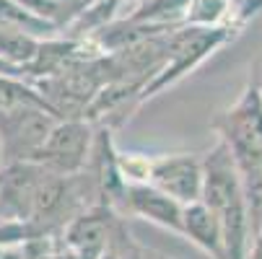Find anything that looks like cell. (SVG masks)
Here are the masks:
<instances>
[{
  "instance_id": "cell-1",
  "label": "cell",
  "mask_w": 262,
  "mask_h": 259,
  "mask_svg": "<svg viewBox=\"0 0 262 259\" xmlns=\"http://www.w3.org/2000/svg\"><path fill=\"white\" fill-rule=\"evenodd\" d=\"M205 179H203V202L215 213L226 239L229 259H247L252 226L244 200L242 166L236 163L229 145L218 140L208 153H203Z\"/></svg>"
},
{
  "instance_id": "cell-2",
  "label": "cell",
  "mask_w": 262,
  "mask_h": 259,
  "mask_svg": "<svg viewBox=\"0 0 262 259\" xmlns=\"http://www.w3.org/2000/svg\"><path fill=\"white\" fill-rule=\"evenodd\" d=\"M239 31L234 29H203V26H177L169 36V55L166 62L159 67V73L143 86L138 104L143 106L159 96L166 86L179 83L184 76H190L195 67H200L213 52H218L223 44H229Z\"/></svg>"
},
{
  "instance_id": "cell-3",
  "label": "cell",
  "mask_w": 262,
  "mask_h": 259,
  "mask_svg": "<svg viewBox=\"0 0 262 259\" xmlns=\"http://www.w3.org/2000/svg\"><path fill=\"white\" fill-rule=\"evenodd\" d=\"M62 114L50 101H24L0 109V145L8 163L36 161Z\"/></svg>"
},
{
  "instance_id": "cell-4",
  "label": "cell",
  "mask_w": 262,
  "mask_h": 259,
  "mask_svg": "<svg viewBox=\"0 0 262 259\" xmlns=\"http://www.w3.org/2000/svg\"><path fill=\"white\" fill-rule=\"evenodd\" d=\"M215 132L242 169L262 163V91L254 81H249L239 99L218 114Z\"/></svg>"
},
{
  "instance_id": "cell-5",
  "label": "cell",
  "mask_w": 262,
  "mask_h": 259,
  "mask_svg": "<svg viewBox=\"0 0 262 259\" xmlns=\"http://www.w3.org/2000/svg\"><path fill=\"white\" fill-rule=\"evenodd\" d=\"M94 143H96V127L86 117H62L47 143L42 145L36 163H42L45 169L73 176V174H83L91 163L94 153Z\"/></svg>"
},
{
  "instance_id": "cell-6",
  "label": "cell",
  "mask_w": 262,
  "mask_h": 259,
  "mask_svg": "<svg viewBox=\"0 0 262 259\" xmlns=\"http://www.w3.org/2000/svg\"><path fill=\"white\" fill-rule=\"evenodd\" d=\"M205 163L200 153H164L151 158V184L182 205L203 200Z\"/></svg>"
},
{
  "instance_id": "cell-7",
  "label": "cell",
  "mask_w": 262,
  "mask_h": 259,
  "mask_svg": "<svg viewBox=\"0 0 262 259\" xmlns=\"http://www.w3.org/2000/svg\"><path fill=\"white\" fill-rule=\"evenodd\" d=\"M120 215H133L140 220H148L174 236H182V215L184 205L166 195L164 190L154 187L151 181H140V184H127L125 195L117 207Z\"/></svg>"
},
{
  "instance_id": "cell-8",
  "label": "cell",
  "mask_w": 262,
  "mask_h": 259,
  "mask_svg": "<svg viewBox=\"0 0 262 259\" xmlns=\"http://www.w3.org/2000/svg\"><path fill=\"white\" fill-rule=\"evenodd\" d=\"M182 239L192 241V244H195L200 251H205L210 259H229L221 220L215 218V213H213L203 200L184 205V215H182Z\"/></svg>"
},
{
  "instance_id": "cell-9",
  "label": "cell",
  "mask_w": 262,
  "mask_h": 259,
  "mask_svg": "<svg viewBox=\"0 0 262 259\" xmlns=\"http://www.w3.org/2000/svg\"><path fill=\"white\" fill-rule=\"evenodd\" d=\"M39 44H42L39 36H31L21 29L0 26V57L11 65H16V67L26 70V65L36 57V52H39Z\"/></svg>"
},
{
  "instance_id": "cell-10",
  "label": "cell",
  "mask_w": 262,
  "mask_h": 259,
  "mask_svg": "<svg viewBox=\"0 0 262 259\" xmlns=\"http://www.w3.org/2000/svg\"><path fill=\"white\" fill-rule=\"evenodd\" d=\"M242 184H244V200L249 213V226L252 233L262 226V163L242 169Z\"/></svg>"
},
{
  "instance_id": "cell-11",
  "label": "cell",
  "mask_w": 262,
  "mask_h": 259,
  "mask_svg": "<svg viewBox=\"0 0 262 259\" xmlns=\"http://www.w3.org/2000/svg\"><path fill=\"white\" fill-rule=\"evenodd\" d=\"M151 158L154 156H143V153H117L122 179L127 184L151 181Z\"/></svg>"
},
{
  "instance_id": "cell-12",
  "label": "cell",
  "mask_w": 262,
  "mask_h": 259,
  "mask_svg": "<svg viewBox=\"0 0 262 259\" xmlns=\"http://www.w3.org/2000/svg\"><path fill=\"white\" fill-rule=\"evenodd\" d=\"M125 259H151V251H145L143 246H138V244L127 236V244H125Z\"/></svg>"
},
{
  "instance_id": "cell-13",
  "label": "cell",
  "mask_w": 262,
  "mask_h": 259,
  "mask_svg": "<svg viewBox=\"0 0 262 259\" xmlns=\"http://www.w3.org/2000/svg\"><path fill=\"white\" fill-rule=\"evenodd\" d=\"M247 259H262V226H259V228L252 233V241H249Z\"/></svg>"
},
{
  "instance_id": "cell-14",
  "label": "cell",
  "mask_w": 262,
  "mask_h": 259,
  "mask_svg": "<svg viewBox=\"0 0 262 259\" xmlns=\"http://www.w3.org/2000/svg\"><path fill=\"white\" fill-rule=\"evenodd\" d=\"M252 81H254V83L259 86V91H262V62H259V67H257V76H254Z\"/></svg>"
},
{
  "instance_id": "cell-15",
  "label": "cell",
  "mask_w": 262,
  "mask_h": 259,
  "mask_svg": "<svg viewBox=\"0 0 262 259\" xmlns=\"http://www.w3.org/2000/svg\"><path fill=\"white\" fill-rule=\"evenodd\" d=\"M154 259H166V256L164 254H154Z\"/></svg>"
}]
</instances>
